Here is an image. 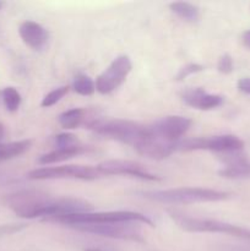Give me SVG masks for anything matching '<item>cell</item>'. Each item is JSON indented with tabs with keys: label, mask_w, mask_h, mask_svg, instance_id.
Masks as SVG:
<instances>
[{
	"label": "cell",
	"mask_w": 250,
	"mask_h": 251,
	"mask_svg": "<svg viewBox=\"0 0 250 251\" xmlns=\"http://www.w3.org/2000/svg\"><path fill=\"white\" fill-rule=\"evenodd\" d=\"M87 151L85 146H81V145H75V146L71 147H65V149H56L54 151L49 152V153L43 154L38 158V163L47 166V164H53L58 163V162H64L68 161V159L74 158V157L78 156V154L83 153V152Z\"/></svg>",
	"instance_id": "cell-16"
},
{
	"label": "cell",
	"mask_w": 250,
	"mask_h": 251,
	"mask_svg": "<svg viewBox=\"0 0 250 251\" xmlns=\"http://www.w3.org/2000/svg\"><path fill=\"white\" fill-rule=\"evenodd\" d=\"M98 171L100 172L102 176H126L131 178L141 179L147 181H158L161 178L151 172L147 171L142 164L132 161H123V159H110L104 161L97 166Z\"/></svg>",
	"instance_id": "cell-11"
},
{
	"label": "cell",
	"mask_w": 250,
	"mask_h": 251,
	"mask_svg": "<svg viewBox=\"0 0 250 251\" xmlns=\"http://www.w3.org/2000/svg\"><path fill=\"white\" fill-rule=\"evenodd\" d=\"M85 251H102V250H98V249H86Z\"/></svg>",
	"instance_id": "cell-30"
},
{
	"label": "cell",
	"mask_w": 250,
	"mask_h": 251,
	"mask_svg": "<svg viewBox=\"0 0 250 251\" xmlns=\"http://www.w3.org/2000/svg\"><path fill=\"white\" fill-rule=\"evenodd\" d=\"M237 87L240 92L250 95V77H243L238 81Z\"/></svg>",
	"instance_id": "cell-27"
},
{
	"label": "cell",
	"mask_w": 250,
	"mask_h": 251,
	"mask_svg": "<svg viewBox=\"0 0 250 251\" xmlns=\"http://www.w3.org/2000/svg\"><path fill=\"white\" fill-rule=\"evenodd\" d=\"M176 144H178V142H176ZM176 144L162 141V140L152 136L151 132H150L149 130V135L135 147V150H136L137 153H140L141 156L161 161V159L168 158L173 152L176 151Z\"/></svg>",
	"instance_id": "cell-12"
},
{
	"label": "cell",
	"mask_w": 250,
	"mask_h": 251,
	"mask_svg": "<svg viewBox=\"0 0 250 251\" xmlns=\"http://www.w3.org/2000/svg\"><path fill=\"white\" fill-rule=\"evenodd\" d=\"M1 98L4 102L5 108L9 110L10 113L16 112L21 104V95L19 91L14 87H5L1 91Z\"/></svg>",
	"instance_id": "cell-21"
},
{
	"label": "cell",
	"mask_w": 250,
	"mask_h": 251,
	"mask_svg": "<svg viewBox=\"0 0 250 251\" xmlns=\"http://www.w3.org/2000/svg\"><path fill=\"white\" fill-rule=\"evenodd\" d=\"M202 70H203V66L200 65V64H196V63L186 64V65H184L183 68L178 71V74H176L175 76V80L183 81L185 80L186 77H189V76L194 75V74L201 73Z\"/></svg>",
	"instance_id": "cell-23"
},
{
	"label": "cell",
	"mask_w": 250,
	"mask_h": 251,
	"mask_svg": "<svg viewBox=\"0 0 250 251\" xmlns=\"http://www.w3.org/2000/svg\"><path fill=\"white\" fill-rule=\"evenodd\" d=\"M2 5H4V2H2V1H0V10H1V7H2Z\"/></svg>",
	"instance_id": "cell-31"
},
{
	"label": "cell",
	"mask_w": 250,
	"mask_h": 251,
	"mask_svg": "<svg viewBox=\"0 0 250 251\" xmlns=\"http://www.w3.org/2000/svg\"><path fill=\"white\" fill-rule=\"evenodd\" d=\"M244 149V141L235 135H216L211 137L185 139L176 144V151H212L216 153H232Z\"/></svg>",
	"instance_id": "cell-5"
},
{
	"label": "cell",
	"mask_w": 250,
	"mask_h": 251,
	"mask_svg": "<svg viewBox=\"0 0 250 251\" xmlns=\"http://www.w3.org/2000/svg\"><path fill=\"white\" fill-rule=\"evenodd\" d=\"M55 145L56 149H65V147H71L77 145V140H76L75 135L69 134V132H64V134L56 135Z\"/></svg>",
	"instance_id": "cell-24"
},
{
	"label": "cell",
	"mask_w": 250,
	"mask_h": 251,
	"mask_svg": "<svg viewBox=\"0 0 250 251\" xmlns=\"http://www.w3.org/2000/svg\"><path fill=\"white\" fill-rule=\"evenodd\" d=\"M32 180H50V179H78V180H95L102 176L97 166H60L43 167L33 169L28 173Z\"/></svg>",
	"instance_id": "cell-7"
},
{
	"label": "cell",
	"mask_w": 250,
	"mask_h": 251,
	"mask_svg": "<svg viewBox=\"0 0 250 251\" xmlns=\"http://www.w3.org/2000/svg\"><path fill=\"white\" fill-rule=\"evenodd\" d=\"M190 126L191 120L189 118L181 115H168L156 120L151 126H149V130L152 136L162 141L176 144Z\"/></svg>",
	"instance_id": "cell-10"
},
{
	"label": "cell",
	"mask_w": 250,
	"mask_h": 251,
	"mask_svg": "<svg viewBox=\"0 0 250 251\" xmlns=\"http://www.w3.org/2000/svg\"><path fill=\"white\" fill-rule=\"evenodd\" d=\"M142 198L161 203H196L216 202L230 198L227 191L203 188H178L168 190H152L139 193Z\"/></svg>",
	"instance_id": "cell-1"
},
{
	"label": "cell",
	"mask_w": 250,
	"mask_h": 251,
	"mask_svg": "<svg viewBox=\"0 0 250 251\" xmlns=\"http://www.w3.org/2000/svg\"><path fill=\"white\" fill-rule=\"evenodd\" d=\"M2 137H4V125L0 123V141L2 140Z\"/></svg>",
	"instance_id": "cell-29"
},
{
	"label": "cell",
	"mask_w": 250,
	"mask_h": 251,
	"mask_svg": "<svg viewBox=\"0 0 250 251\" xmlns=\"http://www.w3.org/2000/svg\"><path fill=\"white\" fill-rule=\"evenodd\" d=\"M69 92V87L68 86H61V87L55 88V90L50 91L48 95L44 96L43 100H42L41 105L44 108H49L53 107L54 104L59 102L61 98H64L66 96V93Z\"/></svg>",
	"instance_id": "cell-22"
},
{
	"label": "cell",
	"mask_w": 250,
	"mask_h": 251,
	"mask_svg": "<svg viewBox=\"0 0 250 251\" xmlns=\"http://www.w3.org/2000/svg\"><path fill=\"white\" fill-rule=\"evenodd\" d=\"M88 127L97 135L130 145L135 149L149 135V126L123 119H95Z\"/></svg>",
	"instance_id": "cell-2"
},
{
	"label": "cell",
	"mask_w": 250,
	"mask_h": 251,
	"mask_svg": "<svg viewBox=\"0 0 250 251\" xmlns=\"http://www.w3.org/2000/svg\"><path fill=\"white\" fill-rule=\"evenodd\" d=\"M169 9L173 14L188 22L198 21L200 17V10L198 6L186 1H174L169 4Z\"/></svg>",
	"instance_id": "cell-18"
},
{
	"label": "cell",
	"mask_w": 250,
	"mask_h": 251,
	"mask_svg": "<svg viewBox=\"0 0 250 251\" xmlns=\"http://www.w3.org/2000/svg\"><path fill=\"white\" fill-rule=\"evenodd\" d=\"M32 146L31 140H21V141L0 144V163L9 159L19 157L28 151Z\"/></svg>",
	"instance_id": "cell-17"
},
{
	"label": "cell",
	"mask_w": 250,
	"mask_h": 251,
	"mask_svg": "<svg viewBox=\"0 0 250 251\" xmlns=\"http://www.w3.org/2000/svg\"><path fill=\"white\" fill-rule=\"evenodd\" d=\"M131 60L127 55H119L96 80V90L102 95H109L124 83L131 71Z\"/></svg>",
	"instance_id": "cell-9"
},
{
	"label": "cell",
	"mask_w": 250,
	"mask_h": 251,
	"mask_svg": "<svg viewBox=\"0 0 250 251\" xmlns=\"http://www.w3.org/2000/svg\"><path fill=\"white\" fill-rule=\"evenodd\" d=\"M234 68V63H233V58L229 54H223L217 63V69L220 73L222 74H230Z\"/></svg>",
	"instance_id": "cell-25"
},
{
	"label": "cell",
	"mask_w": 250,
	"mask_h": 251,
	"mask_svg": "<svg viewBox=\"0 0 250 251\" xmlns=\"http://www.w3.org/2000/svg\"><path fill=\"white\" fill-rule=\"evenodd\" d=\"M225 167L218 171L222 178L227 179H247L250 178V161L239 152L223 154Z\"/></svg>",
	"instance_id": "cell-13"
},
{
	"label": "cell",
	"mask_w": 250,
	"mask_h": 251,
	"mask_svg": "<svg viewBox=\"0 0 250 251\" xmlns=\"http://www.w3.org/2000/svg\"><path fill=\"white\" fill-rule=\"evenodd\" d=\"M172 220L185 232L191 233H221V234L233 235V237L242 238L250 240V229L238 227L230 223L221 222L216 220H205V218H195L189 216L180 215L178 212L169 211Z\"/></svg>",
	"instance_id": "cell-4"
},
{
	"label": "cell",
	"mask_w": 250,
	"mask_h": 251,
	"mask_svg": "<svg viewBox=\"0 0 250 251\" xmlns=\"http://www.w3.org/2000/svg\"><path fill=\"white\" fill-rule=\"evenodd\" d=\"M78 232L90 233V234L100 235L104 238L120 240H131V242L141 243V232L139 227H135L132 222L124 223H102V225H73L68 226Z\"/></svg>",
	"instance_id": "cell-8"
},
{
	"label": "cell",
	"mask_w": 250,
	"mask_h": 251,
	"mask_svg": "<svg viewBox=\"0 0 250 251\" xmlns=\"http://www.w3.org/2000/svg\"><path fill=\"white\" fill-rule=\"evenodd\" d=\"M73 88L76 93L81 96H91L96 91V83L91 77L83 74H78L75 76L73 83Z\"/></svg>",
	"instance_id": "cell-20"
},
{
	"label": "cell",
	"mask_w": 250,
	"mask_h": 251,
	"mask_svg": "<svg viewBox=\"0 0 250 251\" xmlns=\"http://www.w3.org/2000/svg\"><path fill=\"white\" fill-rule=\"evenodd\" d=\"M47 222H58L65 226L73 225H102V223H144V225L154 227L151 218L139 212L132 211H109V212H86L75 213V215L58 216V217L46 218Z\"/></svg>",
	"instance_id": "cell-3"
},
{
	"label": "cell",
	"mask_w": 250,
	"mask_h": 251,
	"mask_svg": "<svg viewBox=\"0 0 250 251\" xmlns=\"http://www.w3.org/2000/svg\"><path fill=\"white\" fill-rule=\"evenodd\" d=\"M186 105L200 110H211L222 105L223 97L220 95H210L203 88H188L181 95Z\"/></svg>",
	"instance_id": "cell-14"
},
{
	"label": "cell",
	"mask_w": 250,
	"mask_h": 251,
	"mask_svg": "<svg viewBox=\"0 0 250 251\" xmlns=\"http://www.w3.org/2000/svg\"><path fill=\"white\" fill-rule=\"evenodd\" d=\"M242 39H243V43H244V46L247 47V48H250V29H247V31L243 33Z\"/></svg>",
	"instance_id": "cell-28"
},
{
	"label": "cell",
	"mask_w": 250,
	"mask_h": 251,
	"mask_svg": "<svg viewBox=\"0 0 250 251\" xmlns=\"http://www.w3.org/2000/svg\"><path fill=\"white\" fill-rule=\"evenodd\" d=\"M19 33L22 41L34 50L44 48L49 39L48 31L34 21H25L20 25Z\"/></svg>",
	"instance_id": "cell-15"
},
{
	"label": "cell",
	"mask_w": 250,
	"mask_h": 251,
	"mask_svg": "<svg viewBox=\"0 0 250 251\" xmlns=\"http://www.w3.org/2000/svg\"><path fill=\"white\" fill-rule=\"evenodd\" d=\"M51 199L50 195L41 190H21L7 195L5 202L19 217L32 220L39 217L42 208Z\"/></svg>",
	"instance_id": "cell-6"
},
{
	"label": "cell",
	"mask_w": 250,
	"mask_h": 251,
	"mask_svg": "<svg viewBox=\"0 0 250 251\" xmlns=\"http://www.w3.org/2000/svg\"><path fill=\"white\" fill-rule=\"evenodd\" d=\"M83 118H85V110L81 108H73L61 113L58 117V122L64 129L73 130L82 124Z\"/></svg>",
	"instance_id": "cell-19"
},
{
	"label": "cell",
	"mask_w": 250,
	"mask_h": 251,
	"mask_svg": "<svg viewBox=\"0 0 250 251\" xmlns=\"http://www.w3.org/2000/svg\"><path fill=\"white\" fill-rule=\"evenodd\" d=\"M27 225H24V223H19V225H2L0 226V237L1 235H10L14 234V233L20 232L24 228H26Z\"/></svg>",
	"instance_id": "cell-26"
}]
</instances>
